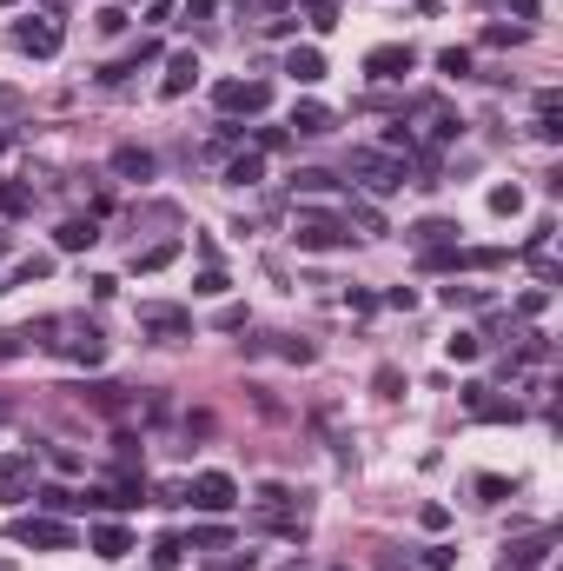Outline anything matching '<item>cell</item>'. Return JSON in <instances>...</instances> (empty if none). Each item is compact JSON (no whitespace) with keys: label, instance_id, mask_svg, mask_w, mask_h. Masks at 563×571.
Instances as JSON below:
<instances>
[{"label":"cell","instance_id":"7a4b0ae2","mask_svg":"<svg viewBox=\"0 0 563 571\" xmlns=\"http://www.w3.org/2000/svg\"><path fill=\"white\" fill-rule=\"evenodd\" d=\"M292 246L299 253H338V246H351V220L345 213H299L292 220Z\"/></svg>","mask_w":563,"mask_h":571},{"label":"cell","instance_id":"836d02e7","mask_svg":"<svg viewBox=\"0 0 563 571\" xmlns=\"http://www.w3.org/2000/svg\"><path fill=\"white\" fill-rule=\"evenodd\" d=\"M437 74L464 80V74H471V54H464V47H445V54H437Z\"/></svg>","mask_w":563,"mask_h":571},{"label":"cell","instance_id":"7bdbcfd3","mask_svg":"<svg viewBox=\"0 0 563 571\" xmlns=\"http://www.w3.org/2000/svg\"><path fill=\"white\" fill-rule=\"evenodd\" d=\"M424 565H431V571H451L457 551H451V545H431V551H424Z\"/></svg>","mask_w":563,"mask_h":571},{"label":"cell","instance_id":"30bf717a","mask_svg":"<svg viewBox=\"0 0 563 571\" xmlns=\"http://www.w3.org/2000/svg\"><path fill=\"white\" fill-rule=\"evenodd\" d=\"M33 492V452H7L0 459V505H21Z\"/></svg>","mask_w":563,"mask_h":571},{"label":"cell","instance_id":"8d00e7d4","mask_svg":"<svg viewBox=\"0 0 563 571\" xmlns=\"http://www.w3.org/2000/svg\"><path fill=\"white\" fill-rule=\"evenodd\" d=\"M543 306H550V286H531V293L517 299V319H537Z\"/></svg>","mask_w":563,"mask_h":571},{"label":"cell","instance_id":"277c9868","mask_svg":"<svg viewBox=\"0 0 563 571\" xmlns=\"http://www.w3.org/2000/svg\"><path fill=\"white\" fill-rule=\"evenodd\" d=\"M60 40H66V27L54 21V13H27V21H13V47L33 54V60H54Z\"/></svg>","mask_w":563,"mask_h":571},{"label":"cell","instance_id":"d6986e66","mask_svg":"<svg viewBox=\"0 0 563 571\" xmlns=\"http://www.w3.org/2000/svg\"><path fill=\"white\" fill-rule=\"evenodd\" d=\"M93 551H100V558H126V551H133V531L126 525H93Z\"/></svg>","mask_w":563,"mask_h":571},{"label":"cell","instance_id":"f6af8a7d","mask_svg":"<svg viewBox=\"0 0 563 571\" xmlns=\"http://www.w3.org/2000/svg\"><path fill=\"white\" fill-rule=\"evenodd\" d=\"M146 21H152V27H166V21H173V0H146Z\"/></svg>","mask_w":563,"mask_h":571},{"label":"cell","instance_id":"83f0119b","mask_svg":"<svg viewBox=\"0 0 563 571\" xmlns=\"http://www.w3.org/2000/svg\"><path fill=\"white\" fill-rule=\"evenodd\" d=\"M40 505H47V512H80L87 498H80V492H66V485H40Z\"/></svg>","mask_w":563,"mask_h":571},{"label":"cell","instance_id":"60d3db41","mask_svg":"<svg viewBox=\"0 0 563 571\" xmlns=\"http://www.w3.org/2000/svg\"><path fill=\"white\" fill-rule=\"evenodd\" d=\"M385 306H391V312H411V306H418V293H411V286H391Z\"/></svg>","mask_w":563,"mask_h":571},{"label":"cell","instance_id":"9c48e42d","mask_svg":"<svg viewBox=\"0 0 563 571\" xmlns=\"http://www.w3.org/2000/svg\"><path fill=\"white\" fill-rule=\"evenodd\" d=\"M13 545H40V551H66V545H74V531H66V525H54V518H13Z\"/></svg>","mask_w":563,"mask_h":571},{"label":"cell","instance_id":"44dd1931","mask_svg":"<svg viewBox=\"0 0 563 571\" xmlns=\"http://www.w3.org/2000/svg\"><path fill=\"white\" fill-rule=\"evenodd\" d=\"M411 240H418V253H424V246H457V226L451 220H418Z\"/></svg>","mask_w":563,"mask_h":571},{"label":"cell","instance_id":"2e32d148","mask_svg":"<svg viewBox=\"0 0 563 571\" xmlns=\"http://www.w3.org/2000/svg\"><path fill=\"white\" fill-rule=\"evenodd\" d=\"M146 60H160V40H140V47H133V54H119V60H113V66H107V74H100V80H107V87H119V80H126V74H140Z\"/></svg>","mask_w":563,"mask_h":571},{"label":"cell","instance_id":"4dcf8cb0","mask_svg":"<svg viewBox=\"0 0 563 571\" xmlns=\"http://www.w3.org/2000/svg\"><path fill=\"white\" fill-rule=\"evenodd\" d=\"M33 339H40L33 326H21V332H0V365H7V359H21V352H27Z\"/></svg>","mask_w":563,"mask_h":571},{"label":"cell","instance_id":"ac0fdd59","mask_svg":"<svg viewBox=\"0 0 563 571\" xmlns=\"http://www.w3.org/2000/svg\"><path fill=\"white\" fill-rule=\"evenodd\" d=\"M113 173L119 180H152V154H146V146H119V154H113Z\"/></svg>","mask_w":563,"mask_h":571},{"label":"cell","instance_id":"1f68e13d","mask_svg":"<svg viewBox=\"0 0 563 571\" xmlns=\"http://www.w3.org/2000/svg\"><path fill=\"white\" fill-rule=\"evenodd\" d=\"M418 266H424V273H451V266H457V246H424Z\"/></svg>","mask_w":563,"mask_h":571},{"label":"cell","instance_id":"bcb514c9","mask_svg":"<svg viewBox=\"0 0 563 571\" xmlns=\"http://www.w3.org/2000/svg\"><path fill=\"white\" fill-rule=\"evenodd\" d=\"M7 146H13V133H7V127H0V154H7Z\"/></svg>","mask_w":563,"mask_h":571},{"label":"cell","instance_id":"52a82bcc","mask_svg":"<svg viewBox=\"0 0 563 571\" xmlns=\"http://www.w3.org/2000/svg\"><path fill=\"white\" fill-rule=\"evenodd\" d=\"M212 100H219V113H265L272 107V87H265V80H219Z\"/></svg>","mask_w":563,"mask_h":571},{"label":"cell","instance_id":"74e56055","mask_svg":"<svg viewBox=\"0 0 563 571\" xmlns=\"http://www.w3.org/2000/svg\"><path fill=\"white\" fill-rule=\"evenodd\" d=\"M93 27H100V33H126V7H100Z\"/></svg>","mask_w":563,"mask_h":571},{"label":"cell","instance_id":"484cf974","mask_svg":"<svg viewBox=\"0 0 563 571\" xmlns=\"http://www.w3.org/2000/svg\"><path fill=\"white\" fill-rule=\"evenodd\" d=\"M371 392H378L385 406H391V399H404V373H398V365H378V373H371Z\"/></svg>","mask_w":563,"mask_h":571},{"label":"cell","instance_id":"7c38bea8","mask_svg":"<svg viewBox=\"0 0 563 571\" xmlns=\"http://www.w3.org/2000/svg\"><path fill=\"white\" fill-rule=\"evenodd\" d=\"M193 80H199V54H193V47L166 54V80H160V93H166V100H179L186 87H193Z\"/></svg>","mask_w":563,"mask_h":571},{"label":"cell","instance_id":"ee69618b","mask_svg":"<svg viewBox=\"0 0 563 571\" xmlns=\"http://www.w3.org/2000/svg\"><path fill=\"white\" fill-rule=\"evenodd\" d=\"M484 40H490V47H517V40H524V27H490Z\"/></svg>","mask_w":563,"mask_h":571},{"label":"cell","instance_id":"7402d4cb","mask_svg":"<svg viewBox=\"0 0 563 571\" xmlns=\"http://www.w3.org/2000/svg\"><path fill=\"white\" fill-rule=\"evenodd\" d=\"M543 558H550V539H531V545H510L504 565H510V571H537Z\"/></svg>","mask_w":563,"mask_h":571},{"label":"cell","instance_id":"d4e9b609","mask_svg":"<svg viewBox=\"0 0 563 571\" xmlns=\"http://www.w3.org/2000/svg\"><path fill=\"white\" fill-rule=\"evenodd\" d=\"M490 213H498V220H517L524 213V187H490Z\"/></svg>","mask_w":563,"mask_h":571},{"label":"cell","instance_id":"8fae6325","mask_svg":"<svg viewBox=\"0 0 563 571\" xmlns=\"http://www.w3.org/2000/svg\"><path fill=\"white\" fill-rule=\"evenodd\" d=\"M464 412L484 418V426H510V418H517V399H498L490 385H464Z\"/></svg>","mask_w":563,"mask_h":571},{"label":"cell","instance_id":"cb8c5ba5","mask_svg":"<svg viewBox=\"0 0 563 571\" xmlns=\"http://www.w3.org/2000/svg\"><path fill=\"white\" fill-rule=\"evenodd\" d=\"M259 173H265V160H259V154H238V160L226 166V180H232V187H259Z\"/></svg>","mask_w":563,"mask_h":571},{"label":"cell","instance_id":"3957f363","mask_svg":"<svg viewBox=\"0 0 563 571\" xmlns=\"http://www.w3.org/2000/svg\"><path fill=\"white\" fill-rule=\"evenodd\" d=\"M259 525L265 531H279V539H305V505H299V492L292 485H259Z\"/></svg>","mask_w":563,"mask_h":571},{"label":"cell","instance_id":"ba28073f","mask_svg":"<svg viewBox=\"0 0 563 571\" xmlns=\"http://www.w3.org/2000/svg\"><path fill=\"white\" fill-rule=\"evenodd\" d=\"M140 332H152V339H193V312L186 306H140Z\"/></svg>","mask_w":563,"mask_h":571},{"label":"cell","instance_id":"681fc988","mask_svg":"<svg viewBox=\"0 0 563 571\" xmlns=\"http://www.w3.org/2000/svg\"><path fill=\"white\" fill-rule=\"evenodd\" d=\"M0 293H7V286H0Z\"/></svg>","mask_w":563,"mask_h":571},{"label":"cell","instance_id":"5b68a950","mask_svg":"<svg viewBox=\"0 0 563 571\" xmlns=\"http://www.w3.org/2000/svg\"><path fill=\"white\" fill-rule=\"evenodd\" d=\"M411 66H418V47L411 40H385V47H371V54H365V80H385V87H391V80H404Z\"/></svg>","mask_w":563,"mask_h":571},{"label":"cell","instance_id":"f1b7e54d","mask_svg":"<svg viewBox=\"0 0 563 571\" xmlns=\"http://www.w3.org/2000/svg\"><path fill=\"white\" fill-rule=\"evenodd\" d=\"M179 558H186V539H179V531H166V539L152 545V565H160V571H173Z\"/></svg>","mask_w":563,"mask_h":571},{"label":"cell","instance_id":"d590c367","mask_svg":"<svg viewBox=\"0 0 563 571\" xmlns=\"http://www.w3.org/2000/svg\"><path fill=\"white\" fill-rule=\"evenodd\" d=\"M226 286H232V279L219 273V266H206V273L193 279V293H199V299H219V293H226Z\"/></svg>","mask_w":563,"mask_h":571},{"label":"cell","instance_id":"c3c4849f","mask_svg":"<svg viewBox=\"0 0 563 571\" xmlns=\"http://www.w3.org/2000/svg\"><path fill=\"white\" fill-rule=\"evenodd\" d=\"M0 418H7V406H0Z\"/></svg>","mask_w":563,"mask_h":571},{"label":"cell","instance_id":"ffe728a7","mask_svg":"<svg viewBox=\"0 0 563 571\" xmlns=\"http://www.w3.org/2000/svg\"><path fill=\"white\" fill-rule=\"evenodd\" d=\"M54 240H60V253H87V246L100 240V226H93V220H66Z\"/></svg>","mask_w":563,"mask_h":571},{"label":"cell","instance_id":"4fadbf2b","mask_svg":"<svg viewBox=\"0 0 563 571\" xmlns=\"http://www.w3.org/2000/svg\"><path fill=\"white\" fill-rule=\"evenodd\" d=\"M54 346H60L74 365H100V359H107V339H100L93 326H74V339H54Z\"/></svg>","mask_w":563,"mask_h":571},{"label":"cell","instance_id":"7dc6e473","mask_svg":"<svg viewBox=\"0 0 563 571\" xmlns=\"http://www.w3.org/2000/svg\"><path fill=\"white\" fill-rule=\"evenodd\" d=\"M0 253H7V233H0Z\"/></svg>","mask_w":563,"mask_h":571},{"label":"cell","instance_id":"603a6c76","mask_svg":"<svg viewBox=\"0 0 563 571\" xmlns=\"http://www.w3.org/2000/svg\"><path fill=\"white\" fill-rule=\"evenodd\" d=\"M21 213H33V193L13 187V180H0V220H21Z\"/></svg>","mask_w":563,"mask_h":571},{"label":"cell","instance_id":"8992f818","mask_svg":"<svg viewBox=\"0 0 563 571\" xmlns=\"http://www.w3.org/2000/svg\"><path fill=\"white\" fill-rule=\"evenodd\" d=\"M186 505H199V512H232L238 505V485H232V472H199L193 485H186Z\"/></svg>","mask_w":563,"mask_h":571},{"label":"cell","instance_id":"f546056e","mask_svg":"<svg viewBox=\"0 0 563 571\" xmlns=\"http://www.w3.org/2000/svg\"><path fill=\"white\" fill-rule=\"evenodd\" d=\"M47 273H54V259H47V253H27L21 266H13V286H33V279H47Z\"/></svg>","mask_w":563,"mask_h":571},{"label":"cell","instance_id":"9a60e30c","mask_svg":"<svg viewBox=\"0 0 563 571\" xmlns=\"http://www.w3.org/2000/svg\"><path fill=\"white\" fill-rule=\"evenodd\" d=\"M285 74H292L299 87H312V80H325V54H318V47H292V54H285Z\"/></svg>","mask_w":563,"mask_h":571},{"label":"cell","instance_id":"f35d334b","mask_svg":"<svg viewBox=\"0 0 563 571\" xmlns=\"http://www.w3.org/2000/svg\"><path fill=\"white\" fill-rule=\"evenodd\" d=\"M418 525H424V531H445L451 512H445V505H418Z\"/></svg>","mask_w":563,"mask_h":571},{"label":"cell","instance_id":"d6a6232c","mask_svg":"<svg viewBox=\"0 0 563 571\" xmlns=\"http://www.w3.org/2000/svg\"><path fill=\"white\" fill-rule=\"evenodd\" d=\"M445 352H451L457 365H471L477 352H484V339H477V332H457V339H445Z\"/></svg>","mask_w":563,"mask_h":571},{"label":"cell","instance_id":"e0dca14e","mask_svg":"<svg viewBox=\"0 0 563 571\" xmlns=\"http://www.w3.org/2000/svg\"><path fill=\"white\" fill-rule=\"evenodd\" d=\"M179 253H186L179 240H160V246H146V253H133V273H166Z\"/></svg>","mask_w":563,"mask_h":571},{"label":"cell","instance_id":"4316f807","mask_svg":"<svg viewBox=\"0 0 563 571\" xmlns=\"http://www.w3.org/2000/svg\"><path fill=\"white\" fill-rule=\"evenodd\" d=\"M292 187H299V193H332L338 180L325 173V166H299V173H292Z\"/></svg>","mask_w":563,"mask_h":571},{"label":"cell","instance_id":"5bb4252c","mask_svg":"<svg viewBox=\"0 0 563 571\" xmlns=\"http://www.w3.org/2000/svg\"><path fill=\"white\" fill-rule=\"evenodd\" d=\"M332 127H338V113L318 107V100H299L292 107V133H305V140H318V133H332Z\"/></svg>","mask_w":563,"mask_h":571},{"label":"cell","instance_id":"6da1fadb","mask_svg":"<svg viewBox=\"0 0 563 571\" xmlns=\"http://www.w3.org/2000/svg\"><path fill=\"white\" fill-rule=\"evenodd\" d=\"M345 166H351L358 187L378 193V199L404 187V160H398V154H385V146H351V160H345Z\"/></svg>","mask_w":563,"mask_h":571},{"label":"cell","instance_id":"ab89813d","mask_svg":"<svg viewBox=\"0 0 563 571\" xmlns=\"http://www.w3.org/2000/svg\"><path fill=\"white\" fill-rule=\"evenodd\" d=\"M312 27H318V33L338 27V7H332V0H312Z\"/></svg>","mask_w":563,"mask_h":571},{"label":"cell","instance_id":"e575fe53","mask_svg":"<svg viewBox=\"0 0 563 571\" xmlns=\"http://www.w3.org/2000/svg\"><path fill=\"white\" fill-rule=\"evenodd\" d=\"M477 498H484V505H504V498H510V479L484 472V479H477Z\"/></svg>","mask_w":563,"mask_h":571},{"label":"cell","instance_id":"b9f144b4","mask_svg":"<svg viewBox=\"0 0 563 571\" xmlns=\"http://www.w3.org/2000/svg\"><path fill=\"white\" fill-rule=\"evenodd\" d=\"M345 306L365 319V312H378V293H358V286H351V293H345Z\"/></svg>","mask_w":563,"mask_h":571}]
</instances>
